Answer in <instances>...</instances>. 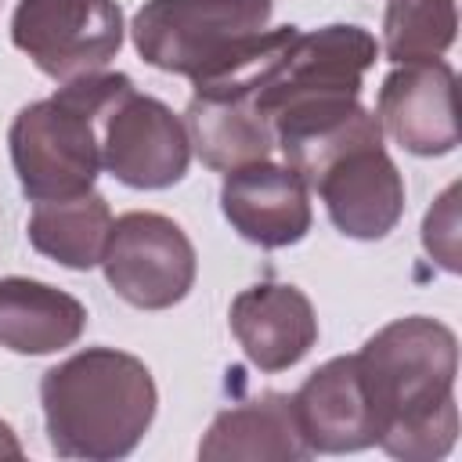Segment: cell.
<instances>
[{"label": "cell", "mask_w": 462, "mask_h": 462, "mask_svg": "<svg viewBox=\"0 0 462 462\" xmlns=\"http://www.w3.org/2000/svg\"><path fill=\"white\" fill-rule=\"evenodd\" d=\"M357 365L379 419L375 444L404 462H433L458 437V339L426 314L383 325L361 350Z\"/></svg>", "instance_id": "obj_1"}, {"label": "cell", "mask_w": 462, "mask_h": 462, "mask_svg": "<svg viewBox=\"0 0 462 462\" xmlns=\"http://www.w3.org/2000/svg\"><path fill=\"white\" fill-rule=\"evenodd\" d=\"M47 440L61 458L112 462L130 455L155 419V379L126 350L87 346L40 379Z\"/></svg>", "instance_id": "obj_2"}, {"label": "cell", "mask_w": 462, "mask_h": 462, "mask_svg": "<svg viewBox=\"0 0 462 462\" xmlns=\"http://www.w3.org/2000/svg\"><path fill=\"white\" fill-rule=\"evenodd\" d=\"M134 90L123 72H90L25 105L7 134L25 199L54 202L94 191L101 170V123Z\"/></svg>", "instance_id": "obj_3"}, {"label": "cell", "mask_w": 462, "mask_h": 462, "mask_svg": "<svg viewBox=\"0 0 462 462\" xmlns=\"http://www.w3.org/2000/svg\"><path fill=\"white\" fill-rule=\"evenodd\" d=\"M375 36L361 25L296 32L282 61L256 90V108L274 137L361 105V79L375 65Z\"/></svg>", "instance_id": "obj_4"}, {"label": "cell", "mask_w": 462, "mask_h": 462, "mask_svg": "<svg viewBox=\"0 0 462 462\" xmlns=\"http://www.w3.org/2000/svg\"><path fill=\"white\" fill-rule=\"evenodd\" d=\"M271 11L274 0H144L130 32L152 69L191 79L263 32Z\"/></svg>", "instance_id": "obj_5"}, {"label": "cell", "mask_w": 462, "mask_h": 462, "mask_svg": "<svg viewBox=\"0 0 462 462\" xmlns=\"http://www.w3.org/2000/svg\"><path fill=\"white\" fill-rule=\"evenodd\" d=\"M11 40L43 76L69 83L119 54L123 11L116 0H18Z\"/></svg>", "instance_id": "obj_6"}, {"label": "cell", "mask_w": 462, "mask_h": 462, "mask_svg": "<svg viewBox=\"0 0 462 462\" xmlns=\"http://www.w3.org/2000/svg\"><path fill=\"white\" fill-rule=\"evenodd\" d=\"M101 267L119 300L137 310H166L195 285V245L170 217L134 209L112 220Z\"/></svg>", "instance_id": "obj_7"}, {"label": "cell", "mask_w": 462, "mask_h": 462, "mask_svg": "<svg viewBox=\"0 0 462 462\" xmlns=\"http://www.w3.org/2000/svg\"><path fill=\"white\" fill-rule=\"evenodd\" d=\"M191 141L180 116L159 97L130 90L101 123V166L126 188L159 191L188 173Z\"/></svg>", "instance_id": "obj_8"}, {"label": "cell", "mask_w": 462, "mask_h": 462, "mask_svg": "<svg viewBox=\"0 0 462 462\" xmlns=\"http://www.w3.org/2000/svg\"><path fill=\"white\" fill-rule=\"evenodd\" d=\"M336 231L346 238H386L404 213V180L383 144H357L332 159L310 184Z\"/></svg>", "instance_id": "obj_9"}, {"label": "cell", "mask_w": 462, "mask_h": 462, "mask_svg": "<svg viewBox=\"0 0 462 462\" xmlns=\"http://www.w3.org/2000/svg\"><path fill=\"white\" fill-rule=\"evenodd\" d=\"M379 126L411 155H448L458 144L455 69L440 58L397 65L375 101Z\"/></svg>", "instance_id": "obj_10"}, {"label": "cell", "mask_w": 462, "mask_h": 462, "mask_svg": "<svg viewBox=\"0 0 462 462\" xmlns=\"http://www.w3.org/2000/svg\"><path fill=\"white\" fill-rule=\"evenodd\" d=\"M227 224L260 249H282L310 231V195L303 177L285 162H249L227 170L220 184Z\"/></svg>", "instance_id": "obj_11"}, {"label": "cell", "mask_w": 462, "mask_h": 462, "mask_svg": "<svg viewBox=\"0 0 462 462\" xmlns=\"http://www.w3.org/2000/svg\"><path fill=\"white\" fill-rule=\"evenodd\" d=\"M296 422L310 451L343 455L372 448L379 437V419L357 365V354L332 357L314 368L292 393Z\"/></svg>", "instance_id": "obj_12"}, {"label": "cell", "mask_w": 462, "mask_h": 462, "mask_svg": "<svg viewBox=\"0 0 462 462\" xmlns=\"http://www.w3.org/2000/svg\"><path fill=\"white\" fill-rule=\"evenodd\" d=\"M231 332L260 372L292 368L318 343L310 300L285 282H260L231 300Z\"/></svg>", "instance_id": "obj_13"}, {"label": "cell", "mask_w": 462, "mask_h": 462, "mask_svg": "<svg viewBox=\"0 0 462 462\" xmlns=\"http://www.w3.org/2000/svg\"><path fill=\"white\" fill-rule=\"evenodd\" d=\"M310 455L314 451L300 433L292 397L278 390H263L235 408H224L199 444V458L206 462H300Z\"/></svg>", "instance_id": "obj_14"}, {"label": "cell", "mask_w": 462, "mask_h": 462, "mask_svg": "<svg viewBox=\"0 0 462 462\" xmlns=\"http://www.w3.org/2000/svg\"><path fill=\"white\" fill-rule=\"evenodd\" d=\"M191 152L209 170H238L274 152V130L256 101L238 90H195L184 112Z\"/></svg>", "instance_id": "obj_15"}, {"label": "cell", "mask_w": 462, "mask_h": 462, "mask_svg": "<svg viewBox=\"0 0 462 462\" xmlns=\"http://www.w3.org/2000/svg\"><path fill=\"white\" fill-rule=\"evenodd\" d=\"M83 328L87 310L76 296L32 278H0V346L14 354H54L72 346Z\"/></svg>", "instance_id": "obj_16"}, {"label": "cell", "mask_w": 462, "mask_h": 462, "mask_svg": "<svg viewBox=\"0 0 462 462\" xmlns=\"http://www.w3.org/2000/svg\"><path fill=\"white\" fill-rule=\"evenodd\" d=\"M25 231L36 253L58 260L61 267L90 271L101 263V253L112 231V209L97 191L36 202Z\"/></svg>", "instance_id": "obj_17"}, {"label": "cell", "mask_w": 462, "mask_h": 462, "mask_svg": "<svg viewBox=\"0 0 462 462\" xmlns=\"http://www.w3.org/2000/svg\"><path fill=\"white\" fill-rule=\"evenodd\" d=\"M455 0H390L383 18V51L397 65L433 61L455 43Z\"/></svg>", "instance_id": "obj_18"}, {"label": "cell", "mask_w": 462, "mask_h": 462, "mask_svg": "<svg viewBox=\"0 0 462 462\" xmlns=\"http://www.w3.org/2000/svg\"><path fill=\"white\" fill-rule=\"evenodd\" d=\"M422 245L426 253L451 274L462 271V260H458V184H451L426 213L422 220Z\"/></svg>", "instance_id": "obj_19"}, {"label": "cell", "mask_w": 462, "mask_h": 462, "mask_svg": "<svg viewBox=\"0 0 462 462\" xmlns=\"http://www.w3.org/2000/svg\"><path fill=\"white\" fill-rule=\"evenodd\" d=\"M0 458H22V444L7 422H0Z\"/></svg>", "instance_id": "obj_20"}]
</instances>
